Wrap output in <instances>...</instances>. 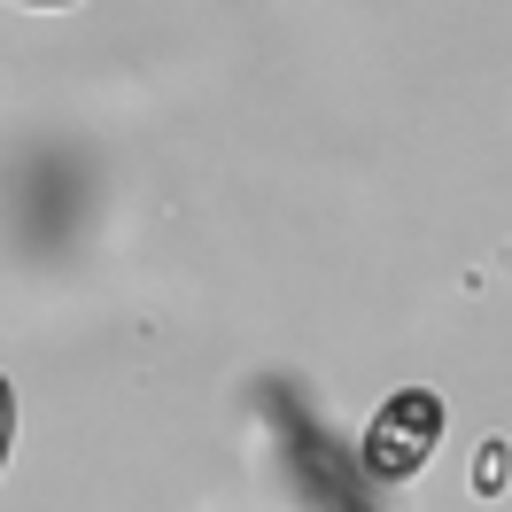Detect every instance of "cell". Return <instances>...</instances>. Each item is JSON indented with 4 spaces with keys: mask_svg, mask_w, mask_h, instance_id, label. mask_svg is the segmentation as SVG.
I'll return each instance as SVG.
<instances>
[{
    "mask_svg": "<svg viewBox=\"0 0 512 512\" xmlns=\"http://www.w3.org/2000/svg\"><path fill=\"white\" fill-rule=\"evenodd\" d=\"M443 443V396L435 388H396L373 427H365V474L373 481H412Z\"/></svg>",
    "mask_w": 512,
    "mask_h": 512,
    "instance_id": "obj_1",
    "label": "cell"
},
{
    "mask_svg": "<svg viewBox=\"0 0 512 512\" xmlns=\"http://www.w3.org/2000/svg\"><path fill=\"white\" fill-rule=\"evenodd\" d=\"M505 481H512V443H481V458H474V497H505Z\"/></svg>",
    "mask_w": 512,
    "mask_h": 512,
    "instance_id": "obj_2",
    "label": "cell"
},
{
    "mask_svg": "<svg viewBox=\"0 0 512 512\" xmlns=\"http://www.w3.org/2000/svg\"><path fill=\"white\" fill-rule=\"evenodd\" d=\"M8 443H16V388L0 381V466H8Z\"/></svg>",
    "mask_w": 512,
    "mask_h": 512,
    "instance_id": "obj_3",
    "label": "cell"
},
{
    "mask_svg": "<svg viewBox=\"0 0 512 512\" xmlns=\"http://www.w3.org/2000/svg\"><path fill=\"white\" fill-rule=\"evenodd\" d=\"M24 8H78V0H24Z\"/></svg>",
    "mask_w": 512,
    "mask_h": 512,
    "instance_id": "obj_4",
    "label": "cell"
}]
</instances>
